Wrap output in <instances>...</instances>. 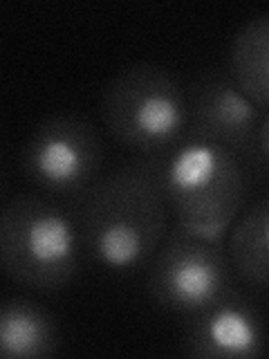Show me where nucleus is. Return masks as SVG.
Returning a JSON list of instances; mask_svg holds the SVG:
<instances>
[{
	"label": "nucleus",
	"instance_id": "1",
	"mask_svg": "<svg viewBox=\"0 0 269 359\" xmlns=\"http://www.w3.org/2000/svg\"><path fill=\"white\" fill-rule=\"evenodd\" d=\"M85 250L115 274H132L153 261L168 233L166 162L134 157L104 175L72 209Z\"/></svg>",
	"mask_w": 269,
	"mask_h": 359
},
{
	"label": "nucleus",
	"instance_id": "2",
	"mask_svg": "<svg viewBox=\"0 0 269 359\" xmlns=\"http://www.w3.org/2000/svg\"><path fill=\"white\" fill-rule=\"evenodd\" d=\"M83 236L70 207L45 196L25 194L9 200L0 216V263L20 287L54 294L76 278Z\"/></svg>",
	"mask_w": 269,
	"mask_h": 359
},
{
	"label": "nucleus",
	"instance_id": "3",
	"mask_svg": "<svg viewBox=\"0 0 269 359\" xmlns=\"http://www.w3.org/2000/svg\"><path fill=\"white\" fill-rule=\"evenodd\" d=\"M101 121L121 149L139 157H166L186 140V90L164 65L132 63L106 86Z\"/></svg>",
	"mask_w": 269,
	"mask_h": 359
},
{
	"label": "nucleus",
	"instance_id": "4",
	"mask_svg": "<svg viewBox=\"0 0 269 359\" xmlns=\"http://www.w3.org/2000/svg\"><path fill=\"white\" fill-rule=\"evenodd\" d=\"M166 194L175 227L224 243L244 207L247 168L216 144L184 140L168 155Z\"/></svg>",
	"mask_w": 269,
	"mask_h": 359
},
{
	"label": "nucleus",
	"instance_id": "5",
	"mask_svg": "<svg viewBox=\"0 0 269 359\" xmlns=\"http://www.w3.org/2000/svg\"><path fill=\"white\" fill-rule=\"evenodd\" d=\"M104 140L88 117L54 112L36 123L20 153V171L45 198L74 209L104 171Z\"/></svg>",
	"mask_w": 269,
	"mask_h": 359
},
{
	"label": "nucleus",
	"instance_id": "6",
	"mask_svg": "<svg viewBox=\"0 0 269 359\" xmlns=\"http://www.w3.org/2000/svg\"><path fill=\"white\" fill-rule=\"evenodd\" d=\"M231 269L224 243L195 238L173 224L153 256L146 290L160 310L193 317L231 290Z\"/></svg>",
	"mask_w": 269,
	"mask_h": 359
},
{
	"label": "nucleus",
	"instance_id": "7",
	"mask_svg": "<svg viewBox=\"0 0 269 359\" xmlns=\"http://www.w3.org/2000/svg\"><path fill=\"white\" fill-rule=\"evenodd\" d=\"M188 128L186 140L216 144L233 153L244 168L258 171L263 162L261 108L233 81L229 70H209L186 90Z\"/></svg>",
	"mask_w": 269,
	"mask_h": 359
},
{
	"label": "nucleus",
	"instance_id": "8",
	"mask_svg": "<svg viewBox=\"0 0 269 359\" xmlns=\"http://www.w3.org/2000/svg\"><path fill=\"white\" fill-rule=\"evenodd\" d=\"M182 353L198 359H256L267 353V325L254 303L233 287L188 323Z\"/></svg>",
	"mask_w": 269,
	"mask_h": 359
},
{
	"label": "nucleus",
	"instance_id": "9",
	"mask_svg": "<svg viewBox=\"0 0 269 359\" xmlns=\"http://www.w3.org/2000/svg\"><path fill=\"white\" fill-rule=\"evenodd\" d=\"M56 319L25 297L7 299L0 308V355L5 359H45L59 353Z\"/></svg>",
	"mask_w": 269,
	"mask_h": 359
},
{
	"label": "nucleus",
	"instance_id": "10",
	"mask_svg": "<svg viewBox=\"0 0 269 359\" xmlns=\"http://www.w3.org/2000/svg\"><path fill=\"white\" fill-rule=\"evenodd\" d=\"M227 70L242 93L269 112V11L235 32Z\"/></svg>",
	"mask_w": 269,
	"mask_h": 359
},
{
	"label": "nucleus",
	"instance_id": "11",
	"mask_svg": "<svg viewBox=\"0 0 269 359\" xmlns=\"http://www.w3.org/2000/svg\"><path fill=\"white\" fill-rule=\"evenodd\" d=\"M231 265L244 283L269 290V198L244 209L227 238Z\"/></svg>",
	"mask_w": 269,
	"mask_h": 359
},
{
	"label": "nucleus",
	"instance_id": "12",
	"mask_svg": "<svg viewBox=\"0 0 269 359\" xmlns=\"http://www.w3.org/2000/svg\"><path fill=\"white\" fill-rule=\"evenodd\" d=\"M258 144H261L263 162L269 164V112H265V115H263V121H261V135H258Z\"/></svg>",
	"mask_w": 269,
	"mask_h": 359
}]
</instances>
